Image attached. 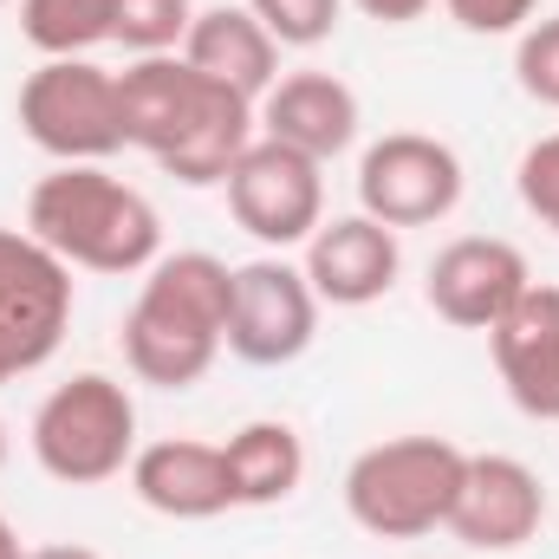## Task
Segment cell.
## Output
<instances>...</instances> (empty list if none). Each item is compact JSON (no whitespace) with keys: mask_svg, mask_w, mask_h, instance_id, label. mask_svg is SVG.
<instances>
[{"mask_svg":"<svg viewBox=\"0 0 559 559\" xmlns=\"http://www.w3.org/2000/svg\"><path fill=\"white\" fill-rule=\"evenodd\" d=\"M182 59H189L202 79H215V85H228L235 98H248V105H261L280 79L274 33H267L248 7H202L195 26H189V39H182Z\"/></svg>","mask_w":559,"mask_h":559,"instance_id":"e0dca14e","label":"cell"},{"mask_svg":"<svg viewBox=\"0 0 559 559\" xmlns=\"http://www.w3.org/2000/svg\"><path fill=\"white\" fill-rule=\"evenodd\" d=\"M547 521V488L521 455H468L455 508H449V534L475 554H514L540 534Z\"/></svg>","mask_w":559,"mask_h":559,"instance_id":"7c38bea8","label":"cell"},{"mask_svg":"<svg viewBox=\"0 0 559 559\" xmlns=\"http://www.w3.org/2000/svg\"><path fill=\"white\" fill-rule=\"evenodd\" d=\"M527 286H534L527 254L514 241H501V235H462V241H449L429 261V280H423L429 312L449 319V325H462V332H495Z\"/></svg>","mask_w":559,"mask_h":559,"instance_id":"8fae6325","label":"cell"},{"mask_svg":"<svg viewBox=\"0 0 559 559\" xmlns=\"http://www.w3.org/2000/svg\"><path fill=\"white\" fill-rule=\"evenodd\" d=\"M254 124L261 138L286 143L312 163H332L358 143V92L338 72H286L254 105Z\"/></svg>","mask_w":559,"mask_h":559,"instance_id":"2e32d148","label":"cell"},{"mask_svg":"<svg viewBox=\"0 0 559 559\" xmlns=\"http://www.w3.org/2000/svg\"><path fill=\"white\" fill-rule=\"evenodd\" d=\"M0 559H26V547H20V534H13L7 514H0Z\"/></svg>","mask_w":559,"mask_h":559,"instance_id":"4316f807","label":"cell"},{"mask_svg":"<svg viewBox=\"0 0 559 559\" xmlns=\"http://www.w3.org/2000/svg\"><path fill=\"white\" fill-rule=\"evenodd\" d=\"M20 39L46 59H92L111 39V0H20Z\"/></svg>","mask_w":559,"mask_h":559,"instance_id":"d6986e66","label":"cell"},{"mask_svg":"<svg viewBox=\"0 0 559 559\" xmlns=\"http://www.w3.org/2000/svg\"><path fill=\"white\" fill-rule=\"evenodd\" d=\"M118 92H124V138H131V150H143L182 189L228 182L241 150L261 138L254 105L235 98L228 85L202 79L182 52L131 59L118 72Z\"/></svg>","mask_w":559,"mask_h":559,"instance_id":"6da1fadb","label":"cell"},{"mask_svg":"<svg viewBox=\"0 0 559 559\" xmlns=\"http://www.w3.org/2000/svg\"><path fill=\"white\" fill-rule=\"evenodd\" d=\"M462 156L429 131H391L358 156V209L384 228H429L462 202Z\"/></svg>","mask_w":559,"mask_h":559,"instance_id":"ba28073f","label":"cell"},{"mask_svg":"<svg viewBox=\"0 0 559 559\" xmlns=\"http://www.w3.org/2000/svg\"><path fill=\"white\" fill-rule=\"evenodd\" d=\"M319 338V293L306 267H293L286 254H261L248 267H235V306H228V352L241 365H293L306 345Z\"/></svg>","mask_w":559,"mask_h":559,"instance_id":"9c48e42d","label":"cell"},{"mask_svg":"<svg viewBox=\"0 0 559 559\" xmlns=\"http://www.w3.org/2000/svg\"><path fill=\"white\" fill-rule=\"evenodd\" d=\"M13 111L26 143L46 150L52 163H105L131 150L118 72H105L98 59H46L39 72H26Z\"/></svg>","mask_w":559,"mask_h":559,"instance_id":"8992f818","label":"cell"},{"mask_svg":"<svg viewBox=\"0 0 559 559\" xmlns=\"http://www.w3.org/2000/svg\"><path fill=\"white\" fill-rule=\"evenodd\" d=\"M131 495L163 521H215L235 508L228 495V462L222 442L202 436H163V442H138L131 455Z\"/></svg>","mask_w":559,"mask_h":559,"instance_id":"9a60e30c","label":"cell"},{"mask_svg":"<svg viewBox=\"0 0 559 559\" xmlns=\"http://www.w3.org/2000/svg\"><path fill=\"white\" fill-rule=\"evenodd\" d=\"M514 189H521V209H527L540 228L559 235V131L540 138V143H527V156H521V169H514Z\"/></svg>","mask_w":559,"mask_h":559,"instance_id":"603a6c76","label":"cell"},{"mask_svg":"<svg viewBox=\"0 0 559 559\" xmlns=\"http://www.w3.org/2000/svg\"><path fill=\"white\" fill-rule=\"evenodd\" d=\"M0 7H7V0H0Z\"/></svg>","mask_w":559,"mask_h":559,"instance_id":"f546056e","label":"cell"},{"mask_svg":"<svg viewBox=\"0 0 559 559\" xmlns=\"http://www.w3.org/2000/svg\"><path fill=\"white\" fill-rule=\"evenodd\" d=\"M462 468H468V449H455L449 436L371 442L345 468V514L371 540H423V534L449 527Z\"/></svg>","mask_w":559,"mask_h":559,"instance_id":"277c9868","label":"cell"},{"mask_svg":"<svg viewBox=\"0 0 559 559\" xmlns=\"http://www.w3.org/2000/svg\"><path fill=\"white\" fill-rule=\"evenodd\" d=\"M228 306H235V267L182 248L163 254L138 286V306L124 312V365L156 391H189L215 371L228 345Z\"/></svg>","mask_w":559,"mask_h":559,"instance_id":"7a4b0ae2","label":"cell"},{"mask_svg":"<svg viewBox=\"0 0 559 559\" xmlns=\"http://www.w3.org/2000/svg\"><path fill=\"white\" fill-rule=\"evenodd\" d=\"M138 455V397L124 378L79 371L33 411V462L66 488L118 481Z\"/></svg>","mask_w":559,"mask_h":559,"instance_id":"5b68a950","label":"cell"},{"mask_svg":"<svg viewBox=\"0 0 559 559\" xmlns=\"http://www.w3.org/2000/svg\"><path fill=\"white\" fill-rule=\"evenodd\" d=\"M345 7H358V13L378 20V26H411V20H423L436 0H345Z\"/></svg>","mask_w":559,"mask_h":559,"instance_id":"d4e9b609","label":"cell"},{"mask_svg":"<svg viewBox=\"0 0 559 559\" xmlns=\"http://www.w3.org/2000/svg\"><path fill=\"white\" fill-rule=\"evenodd\" d=\"M195 26L189 0H111V39L131 59H156V52H182Z\"/></svg>","mask_w":559,"mask_h":559,"instance_id":"ffe728a7","label":"cell"},{"mask_svg":"<svg viewBox=\"0 0 559 559\" xmlns=\"http://www.w3.org/2000/svg\"><path fill=\"white\" fill-rule=\"evenodd\" d=\"M514 79L534 105H554L559 111V13L554 20H534L514 46Z\"/></svg>","mask_w":559,"mask_h":559,"instance_id":"7402d4cb","label":"cell"},{"mask_svg":"<svg viewBox=\"0 0 559 559\" xmlns=\"http://www.w3.org/2000/svg\"><path fill=\"white\" fill-rule=\"evenodd\" d=\"M299 267L312 280L319 306H378L404 274V241H397V228H384L358 209V215L319 222Z\"/></svg>","mask_w":559,"mask_h":559,"instance_id":"4fadbf2b","label":"cell"},{"mask_svg":"<svg viewBox=\"0 0 559 559\" xmlns=\"http://www.w3.org/2000/svg\"><path fill=\"white\" fill-rule=\"evenodd\" d=\"M0 468H7V423H0Z\"/></svg>","mask_w":559,"mask_h":559,"instance_id":"f1b7e54d","label":"cell"},{"mask_svg":"<svg viewBox=\"0 0 559 559\" xmlns=\"http://www.w3.org/2000/svg\"><path fill=\"white\" fill-rule=\"evenodd\" d=\"M26 559H98L92 547H33Z\"/></svg>","mask_w":559,"mask_h":559,"instance_id":"83f0119b","label":"cell"},{"mask_svg":"<svg viewBox=\"0 0 559 559\" xmlns=\"http://www.w3.org/2000/svg\"><path fill=\"white\" fill-rule=\"evenodd\" d=\"M72 306H79L72 267L33 228H0V332L26 371H39L66 345Z\"/></svg>","mask_w":559,"mask_h":559,"instance_id":"30bf717a","label":"cell"},{"mask_svg":"<svg viewBox=\"0 0 559 559\" xmlns=\"http://www.w3.org/2000/svg\"><path fill=\"white\" fill-rule=\"evenodd\" d=\"M26 228L85 274H150L163 261V222L150 195L105 163H59L26 195Z\"/></svg>","mask_w":559,"mask_h":559,"instance_id":"3957f363","label":"cell"},{"mask_svg":"<svg viewBox=\"0 0 559 559\" xmlns=\"http://www.w3.org/2000/svg\"><path fill=\"white\" fill-rule=\"evenodd\" d=\"M248 13L274 33L280 52H312L338 33L345 0H248Z\"/></svg>","mask_w":559,"mask_h":559,"instance_id":"44dd1931","label":"cell"},{"mask_svg":"<svg viewBox=\"0 0 559 559\" xmlns=\"http://www.w3.org/2000/svg\"><path fill=\"white\" fill-rule=\"evenodd\" d=\"M222 189H228V215L274 254L306 248L312 228L325 222V163H312L274 138L248 143Z\"/></svg>","mask_w":559,"mask_h":559,"instance_id":"52a82bcc","label":"cell"},{"mask_svg":"<svg viewBox=\"0 0 559 559\" xmlns=\"http://www.w3.org/2000/svg\"><path fill=\"white\" fill-rule=\"evenodd\" d=\"M222 462H228V495L235 508H280L299 495L306 481V442L293 423H241L228 442H222Z\"/></svg>","mask_w":559,"mask_h":559,"instance_id":"ac0fdd59","label":"cell"},{"mask_svg":"<svg viewBox=\"0 0 559 559\" xmlns=\"http://www.w3.org/2000/svg\"><path fill=\"white\" fill-rule=\"evenodd\" d=\"M488 352L508 404L534 423H559V286L534 280L488 332Z\"/></svg>","mask_w":559,"mask_h":559,"instance_id":"5bb4252c","label":"cell"},{"mask_svg":"<svg viewBox=\"0 0 559 559\" xmlns=\"http://www.w3.org/2000/svg\"><path fill=\"white\" fill-rule=\"evenodd\" d=\"M20 371H26V365H20V352H13V345H7V332H0V384H13V378H20Z\"/></svg>","mask_w":559,"mask_h":559,"instance_id":"484cf974","label":"cell"},{"mask_svg":"<svg viewBox=\"0 0 559 559\" xmlns=\"http://www.w3.org/2000/svg\"><path fill=\"white\" fill-rule=\"evenodd\" d=\"M442 13L462 33H475V39H508V33H527L534 26L540 0H442Z\"/></svg>","mask_w":559,"mask_h":559,"instance_id":"cb8c5ba5","label":"cell"}]
</instances>
